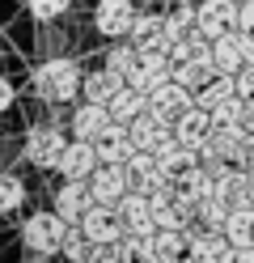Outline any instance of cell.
Wrapping results in <instances>:
<instances>
[{"mask_svg": "<svg viewBox=\"0 0 254 263\" xmlns=\"http://www.w3.org/2000/svg\"><path fill=\"white\" fill-rule=\"evenodd\" d=\"M237 93H242V98H254V64H246V68L237 72Z\"/></svg>", "mask_w": 254, "mask_h": 263, "instance_id": "74e56055", "label": "cell"}, {"mask_svg": "<svg viewBox=\"0 0 254 263\" xmlns=\"http://www.w3.org/2000/svg\"><path fill=\"white\" fill-rule=\"evenodd\" d=\"M195 30H199L195 5H178L174 13H165V39H169V47H174V43H186Z\"/></svg>", "mask_w": 254, "mask_h": 263, "instance_id": "4316f807", "label": "cell"}, {"mask_svg": "<svg viewBox=\"0 0 254 263\" xmlns=\"http://www.w3.org/2000/svg\"><path fill=\"white\" fill-rule=\"evenodd\" d=\"M174 77V55L169 51H140V64H135V72L127 77L135 89H157V85H165V81Z\"/></svg>", "mask_w": 254, "mask_h": 263, "instance_id": "4fadbf2b", "label": "cell"}, {"mask_svg": "<svg viewBox=\"0 0 254 263\" xmlns=\"http://www.w3.org/2000/svg\"><path fill=\"white\" fill-rule=\"evenodd\" d=\"M119 212H123V221H127V234H157L152 200H148L144 191H127L123 204H119Z\"/></svg>", "mask_w": 254, "mask_h": 263, "instance_id": "44dd1931", "label": "cell"}, {"mask_svg": "<svg viewBox=\"0 0 254 263\" xmlns=\"http://www.w3.org/2000/svg\"><path fill=\"white\" fill-rule=\"evenodd\" d=\"M64 234H68V221L60 217L55 208L51 212H34V217L22 221V246L30 255H60Z\"/></svg>", "mask_w": 254, "mask_h": 263, "instance_id": "3957f363", "label": "cell"}, {"mask_svg": "<svg viewBox=\"0 0 254 263\" xmlns=\"http://www.w3.org/2000/svg\"><path fill=\"white\" fill-rule=\"evenodd\" d=\"M246 170H254V136H250V157H246Z\"/></svg>", "mask_w": 254, "mask_h": 263, "instance_id": "b9f144b4", "label": "cell"}, {"mask_svg": "<svg viewBox=\"0 0 254 263\" xmlns=\"http://www.w3.org/2000/svg\"><path fill=\"white\" fill-rule=\"evenodd\" d=\"M229 212H233V204L225 200V195H208V200L199 204V225L203 229H220V234H225V225H229Z\"/></svg>", "mask_w": 254, "mask_h": 263, "instance_id": "4dcf8cb0", "label": "cell"}, {"mask_svg": "<svg viewBox=\"0 0 254 263\" xmlns=\"http://www.w3.org/2000/svg\"><path fill=\"white\" fill-rule=\"evenodd\" d=\"M140 51H169V39H165V13H140L127 34Z\"/></svg>", "mask_w": 254, "mask_h": 263, "instance_id": "ffe728a7", "label": "cell"}, {"mask_svg": "<svg viewBox=\"0 0 254 263\" xmlns=\"http://www.w3.org/2000/svg\"><path fill=\"white\" fill-rule=\"evenodd\" d=\"M237 93V77H229V72H216L208 85H203L199 93H195V106H203V110H212L216 102H225V98H233Z\"/></svg>", "mask_w": 254, "mask_h": 263, "instance_id": "f1b7e54d", "label": "cell"}, {"mask_svg": "<svg viewBox=\"0 0 254 263\" xmlns=\"http://www.w3.org/2000/svg\"><path fill=\"white\" fill-rule=\"evenodd\" d=\"M30 85H34V93H38L43 102L60 106V102H76V98H81V89H85V72H81L76 60L51 55V60H43L38 68H34Z\"/></svg>", "mask_w": 254, "mask_h": 263, "instance_id": "6da1fadb", "label": "cell"}, {"mask_svg": "<svg viewBox=\"0 0 254 263\" xmlns=\"http://www.w3.org/2000/svg\"><path fill=\"white\" fill-rule=\"evenodd\" d=\"M13 102H17L13 81H9V77H0V115H9V110H13Z\"/></svg>", "mask_w": 254, "mask_h": 263, "instance_id": "8d00e7d4", "label": "cell"}, {"mask_svg": "<svg viewBox=\"0 0 254 263\" xmlns=\"http://www.w3.org/2000/svg\"><path fill=\"white\" fill-rule=\"evenodd\" d=\"M123 170H127L131 191H144V195H152L161 183H174V178H165V170H161L157 153H140V149H135V153L123 161Z\"/></svg>", "mask_w": 254, "mask_h": 263, "instance_id": "8fae6325", "label": "cell"}, {"mask_svg": "<svg viewBox=\"0 0 254 263\" xmlns=\"http://www.w3.org/2000/svg\"><path fill=\"white\" fill-rule=\"evenodd\" d=\"M102 166V157H97V144L93 140H68V149H64V157H60V174L64 178H76V183H89L93 178V170Z\"/></svg>", "mask_w": 254, "mask_h": 263, "instance_id": "9c48e42d", "label": "cell"}, {"mask_svg": "<svg viewBox=\"0 0 254 263\" xmlns=\"http://www.w3.org/2000/svg\"><path fill=\"white\" fill-rule=\"evenodd\" d=\"M157 161H161V170H165V178H174V183H182L186 174H191L195 166H199V149H191V144H182L178 136L169 140V144H161L157 149Z\"/></svg>", "mask_w": 254, "mask_h": 263, "instance_id": "e0dca14e", "label": "cell"}, {"mask_svg": "<svg viewBox=\"0 0 254 263\" xmlns=\"http://www.w3.org/2000/svg\"><path fill=\"white\" fill-rule=\"evenodd\" d=\"M127 132H131V140H135V149H140V153H157L161 144L174 140V123L161 119V115H152V110H144L140 119H131Z\"/></svg>", "mask_w": 254, "mask_h": 263, "instance_id": "30bf717a", "label": "cell"}, {"mask_svg": "<svg viewBox=\"0 0 254 263\" xmlns=\"http://www.w3.org/2000/svg\"><path fill=\"white\" fill-rule=\"evenodd\" d=\"M246 127H250V136H254V98H246Z\"/></svg>", "mask_w": 254, "mask_h": 263, "instance_id": "60d3db41", "label": "cell"}, {"mask_svg": "<svg viewBox=\"0 0 254 263\" xmlns=\"http://www.w3.org/2000/svg\"><path fill=\"white\" fill-rule=\"evenodd\" d=\"M135 64H140V47H135L131 39H114L110 43V51H106V64H102V68H110L114 77H131L135 72Z\"/></svg>", "mask_w": 254, "mask_h": 263, "instance_id": "484cf974", "label": "cell"}, {"mask_svg": "<svg viewBox=\"0 0 254 263\" xmlns=\"http://www.w3.org/2000/svg\"><path fill=\"white\" fill-rule=\"evenodd\" d=\"M89 263H123V246L119 242H102V246H93Z\"/></svg>", "mask_w": 254, "mask_h": 263, "instance_id": "d590c367", "label": "cell"}, {"mask_svg": "<svg viewBox=\"0 0 254 263\" xmlns=\"http://www.w3.org/2000/svg\"><path fill=\"white\" fill-rule=\"evenodd\" d=\"M93 144H97V157H102V161H110V166H123V161L135 153L131 132H127V123H119V119H114L106 132H102V136H97Z\"/></svg>", "mask_w": 254, "mask_h": 263, "instance_id": "d6986e66", "label": "cell"}, {"mask_svg": "<svg viewBox=\"0 0 254 263\" xmlns=\"http://www.w3.org/2000/svg\"><path fill=\"white\" fill-rule=\"evenodd\" d=\"M178 5H199V0H178Z\"/></svg>", "mask_w": 254, "mask_h": 263, "instance_id": "7bdbcfd3", "label": "cell"}, {"mask_svg": "<svg viewBox=\"0 0 254 263\" xmlns=\"http://www.w3.org/2000/svg\"><path fill=\"white\" fill-rule=\"evenodd\" d=\"M229 255H233V242L220 229H199V234H191V259L186 263H229Z\"/></svg>", "mask_w": 254, "mask_h": 263, "instance_id": "ac0fdd59", "label": "cell"}, {"mask_svg": "<svg viewBox=\"0 0 254 263\" xmlns=\"http://www.w3.org/2000/svg\"><path fill=\"white\" fill-rule=\"evenodd\" d=\"M89 187H93V195H97V204H110V208H119V204H123V195L131 191L127 170H123V166H110V161H102V166L93 170Z\"/></svg>", "mask_w": 254, "mask_h": 263, "instance_id": "9a60e30c", "label": "cell"}, {"mask_svg": "<svg viewBox=\"0 0 254 263\" xmlns=\"http://www.w3.org/2000/svg\"><path fill=\"white\" fill-rule=\"evenodd\" d=\"M26 9H30V17H38V22H60L68 9H72V0H26Z\"/></svg>", "mask_w": 254, "mask_h": 263, "instance_id": "e575fe53", "label": "cell"}, {"mask_svg": "<svg viewBox=\"0 0 254 263\" xmlns=\"http://www.w3.org/2000/svg\"><path fill=\"white\" fill-rule=\"evenodd\" d=\"M237 13H242V0H199V5H195L199 34H208L216 43L220 34L237 30Z\"/></svg>", "mask_w": 254, "mask_h": 263, "instance_id": "8992f818", "label": "cell"}, {"mask_svg": "<svg viewBox=\"0 0 254 263\" xmlns=\"http://www.w3.org/2000/svg\"><path fill=\"white\" fill-rule=\"evenodd\" d=\"M229 263H254V246H233Z\"/></svg>", "mask_w": 254, "mask_h": 263, "instance_id": "ab89813d", "label": "cell"}, {"mask_svg": "<svg viewBox=\"0 0 254 263\" xmlns=\"http://www.w3.org/2000/svg\"><path fill=\"white\" fill-rule=\"evenodd\" d=\"M225 238H229L233 246H254V208H233V212H229Z\"/></svg>", "mask_w": 254, "mask_h": 263, "instance_id": "f546056e", "label": "cell"}, {"mask_svg": "<svg viewBox=\"0 0 254 263\" xmlns=\"http://www.w3.org/2000/svg\"><path fill=\"white\" fill-rule=\"evenodd\" d=\"M123 89V77H114L110 68H97V72H85V89L81 98L85 102H102V106H110V98Z\"/></svg>", "mask_w": 254, "mask_h": 263, "instance_id": "603a6c76", "label": "cell"}, {"mask_svg": "<svg viewBox=\"0 0 254 263\" xmlns=\"http://www.w3.org/2000/svg\"><path fill=\"white\" fill-rule=\"evenodd\" d=\"M212 132H216V119H212V110H203V106H191L186 115L174 119V136L182 144H191V149H203V144L212 140Z\"/></svg>", "mask_w": 254, "mask_h": 263, "instance_id": "2e32d148", "label": "cell"}, {"mask_svg": "<svg viewBox=\"0 0 254 263\" xmlns=\"http://www.w3.org/2000/svg\"><path fill=\"white\" fill-rule=\"evenodd\" d=\"M110 123H114L110 106H102V102H85V98L76 102L72 119H68V127H72V136H76V140H97Z\"/></svg>", "mask_w": 254, "mask_h": 263, "instance_id": "5bb4252c", "label": "cell"}, {"mask_svg": "<svg viewBox=\"0 0 254 263\" xmlns=\"http://www.w3.org/2000/svg\"><path fill=\"white\" fill-rule=\"evenodd\" d=\"M60 255H64L68 263H89V255H93V242H89V234H85V225H68Z\"/></svg>", "mask_w": 254, "mask_h": 263, "instance_id": "1f68e13d", "label": "cell"}, {"mask_svg": "<svg viewBox=\"0 0 254 263\" xmlns=\"http://www.w3.org/2000/svg\"><path fill=\"white\" fill-rule=\"evenodd\" d=\"M216 77V64L208 60V55H195V60H182V64H174V81H182L191 93H199L208 81Z\"/></svg>", "mask_w": 254, "mask_h": 263, "instance_id": "cb8c5ba5", "label": "cell"}, {"mask_svg": "<svg viewBox=\"0 0 254 263\" xmlns=\"http://www.w3.org/2000/svg\"><path fill=\"white\" fill-rule=\"evenodd\" d=\"M250 183H254V170H250Z\"/></svg>", "mask_w": 254, "mask_h": 263, "instance_id": "ee69618b", "label": "cell"}, {"mask_svg": "<svg viewBox=\"0 0 254 263\" xmlns=\"http://www.w3.org/2000/svg\"><path fill=\"white\" fill-rule=\"evenodd\" d=\"M81 225H85V234H89L93 246H102V242H123V238H127V221H123V212L110 208V204H97Z\"/></svg>", "mask_w": 254, "mask_h": 263, "instance_id": "7c38bea8", "label": "cell"}, {"mask_svg": "<svg viewBox=\"0 0 254 263\" xmlns=\"http://www.w3.org/2000/svg\"><path fill=\"white\" fill-rule=\"evenodd\" d=\"M144 110H148V93H144V89H135L131 81H123V89L110 98V115H114L119 123H131V119H140Z\"/></svg>", "mask_w": 254, "mask_h": 263, "instance_id": "7402d4cb", "label": "cell"}, {"mask_svg": "<svg viewBox=\"0 0 254 263\" xmlns=\"http://www.w3.org/2000/svg\"><path fill=\"white\" fill-rule=\"evenodd\" d=\"M157 255L161 263H186L191 259V234L186 229H157Z\"/></svg>", "mask_w": 254, "mask_h": 263, "instance_id": "d4e9b609", "label": "cell"}, {"mask_svg": "<svg viewBox=\"0 0 254 263\" xmlns=\"http://www.w3.org/2000/svg\"><path fill=\"white\" fill-rule=\"evenodd\" d=\"M26 204V183L9 170H0V217H9V212H17Z\"/></svg>", "mask_w": 254, "mask_h": 263, "instance_id": "d6a6232c", "label": "cell"}, {"mask_svg": "<svg viewBox=\"0 0 254 263\" xmlns=\"http://www.w3.org/2000/svg\"><path fill=\"white\" fill-rule=\"evenodd\" d=\"M97 208V195L89 183H76V178H64V187L55 191V212L68 221V225H81L89 212Z\"/></svg>", "mask_w": 254, "mask_h": 263, "instance_id": "52a82bcc", "label": "cell"}, {"mask_svg": "<svg viewBox=\"0 0 254 263\" xmlns=\"http://www.w3.org/2000/svg\"><path fill=\"white\" fill-rule=\"evenodd\" d=\"M64 149H68V136H64V127H55V123H34L26 132V140H22V157L30 161L34 170H55Z\"/></svg>", "mask_w": 254, "mask_h": 263, "instance_id": "7a4b0ae2", "label": "cell"}, {"mask_svg": "<svg viewBox=\"0 0 254 263\" xmlns=\"http://www.w3.org/2000/svg\"><path fill=\"white\" fill-rule=\"evenodd\" d=\"M237 30L254 34V0H242V13H237Z\"/></svg>", "mask_w": 254, "mask_h": 263, "instance_id": "f35d334b", "label": "cell"}, {"mask_svg": "<svg viewBox=\"0 0 254 263\" xmlns=\"http://www.w3.org/2000/svg\"><path fill=\"white\" fill-rule=\"evenodd\" d=\"M157 234H127L123 242V263H161V255H157V242H152Z\"/></svg>", "mask_w": 254, "mask_h": 263, "instance_id": "83f0119b", "label": "cell"}, {"mask_svg": "<svg viewBox=\"0 0 254 263\" xmlns=\"http://www.w3.org/2000/svg\"><path fill=\"white\" fill-rule=\"evenodd\" d=\"M135 17H140V9H135V0H97L93 9V30L102 39H127Z\"/></svg>", "mask_w": 254, "mask_h": 263, "instance_id": "5b68a950", "label": "cell"}, {"mask_svg": "<svg viewBox=\"0 0 254 263\" xmlns=\"http://www.w3.org/2000/svg\"><path fill=\"white\" fill-rule=\"evenodd\" d=\"M191 106H195V93L186 89L182 81H174V77H169L165 85L148 89V110H152V115H161V119H169V123H174L178 115H186Z\"/></svg>", "mask_w": 254, "mask_h": 263, "instance_id": "ba28073f", "label": "cell"}, {"mask_svg": "<svg viewBox=\"0 0 254 263\" xmlns=\"http://www.w3.org/2000/svg\"><path fill=\"white\" fill-rule=\"evenodd\" d=\"M212 64H216V72L237 77L246 64H254V34H246V30H229V34H220L212 43Z\"/></svg>", "mask_w": 254, "mask_h": 263, "instance_id": "277c9868", "label": "cell"}, {"mask_svg": "<svg viewBox=\"0 0 254 263\" xmlns=\"http://www.w3.org/2000/svg\"><path fill=\"white\" fill-rule=\"evenodd\" d=\"M212 119H216V127H225V123H246V98L233 93V98H225V102H216V106H212Z\"/></svg>", "mask_w": 254, "mask_h": 263, "instance_id": "836d02e7", "label": "cell"}]
</instances>
